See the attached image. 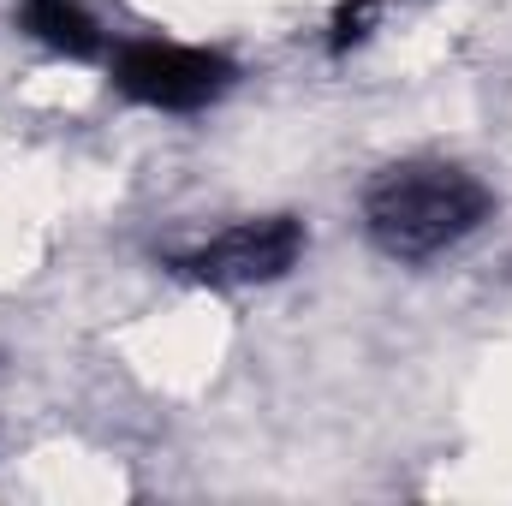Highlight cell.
I'll list each match as a JSON object with an SVG mask.
<instances>
[{
	"label": "cell",
	"instance_id": "1",
	"mask_svg": "<svg viewBox=\"0 0 512 506\" xmlns=\"http://www.w3.org/2000/svg\"><path fill=\"white\" fill-rule=\"evenodd\" d=\"M364 233L387 262H435L453 245H465L489 215H495V191L459 167V161H393L364 185Z\"/></svg>",
	"mask_w": 512,
	"mask_h": 506
},
{
	"label": "cell",
	"instance_id": "2",
	"mask_svg": "<svg viewBox=\"0 0 512 506\" xmlns=\"http://www.w3.org/2000/svg\"><path fill=\"white\" fill-rule=\"evenodd\" d=\"M108 66H114V90L155 114H203L239 84V66L221 48H191L161 36H131L108 48Z\"/></svg>",
	"mask_w": 512,
	"mask_h": 506
},
{
	"label": "cell",
	"instance_id": "3",
	"mask_svg": "<svg viewBox=\"0 0 512 506\" xmlns=\"http://www.w3.org/2000/svg\"><path fill=\"white\" fill-rule=\"evenodd\" d=\"M310 245L298 215H251L233 221L185 251H167V274L185 286H209V292H245V286H274L298 268V256Z\"/></svg>",
	"mask_w": 512,
	"mask_h": 506
},
{
	"label": "cell",
	"instance_id": "4",
	"mask_svg": "<svg viewBox=\"0 0 512 506\" xmlns=\"http://www.w3.org/2000/svg\"><path fill=\"white\" fill-rule=\"evenodd\" d=\"M18 24L30 42L66 54V60H96L108 54V30L96 24V12L84 0H18Z\"/></svg>",
	"mask_w": 512,
	"mask_h": 506
}]
</instances>
